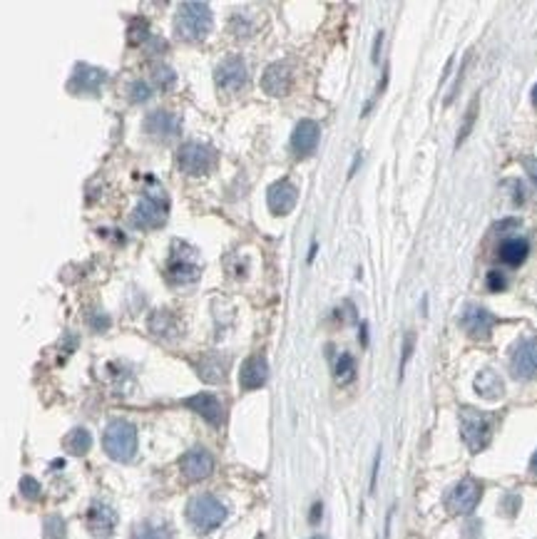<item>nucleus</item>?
Returning <instances> with one entry per match:
<instances>
[{
    "label": "nucleus",
    "mask_w": 537,
    "mask_h": 539,
    "mask_svg": "<svg viewBox=\"0 0 537 539\" xmlns=\"http://www.w3.org/2000/svg\"><path fill=\"white\" fill-rule=\"evenodd\" d=\"M483 497V485L475 483L473 477H465L455 487L448 492L446 497V507L453 512V515H470V512L478 507Z\"/></svg>",
    "instance_id": "423d86ee"
},
{
    "label": "nucleus",
    "mask_w": 537,
    "mask_h": 539,
    "mask_svg": "<svg viewBox=\"0 0 537 539\" xmlns=\"http://www.w3.org/2000/svg\"><path fill=\"white\" fill-rule=\"evenodd\" d=\"M378 465H381V453L376 455V462H373V472H371V489L376 487V477H378Z\"/></svg>",
    "instance_id": "e433bc0d"
},
{
    "label": "nucleus",
    "mask_w": 537,
    "mask_h": 539,
    "mask_svg": "<svg viewBox=\"0 0 537 539\" xmlns=\"http://www.w3.org/2000/svg\"><path fill=\"white\" fill-rule=\"evenodd\" d=\"M184 408L195 410L202 420H206L209 425H222L224 420V405L219 403V397L212 393H197V395L184 400Z\"/></svg>",
    "instance_id": "4468645a"
},
{
    "label": "nucleus",
    "mask_w": 537,
    "mask_h": 539,
    "mask_svg": "<svg viewBox=\"0 0 537 539\" xmlns=\"http://www.w3.org/2000/svg\"><path fill=\"white\" fill-rule=\"evenodd\" d=\"M246 65L241 57H227L214 73V82L222 92H236L246 85Z\"/></svg>",
    "instance_id": "9b49d317"
},
{
    "label": "nucleus",
    "mask_w": 537,
    "mask_h": 539,
    "mask_svg": "<svg viewBox=\"0 0 537 539\" xmlns=\"http://www.w3.org/2000/svg\"><path fill=\"white\" fill-rule=\"evenodd\" d=\"M45 539H65V519L60 515H50L45 519Z\"/></svg>",
    "instance_id": "c756f323"
},
{
    "label": "nucleus",
    "mask_w": 537,
    "mask_h": 539,
    "mask_svg": "<svg viewBox=\"0 0 537 539\" xmlns=\"http://www.w3.org/2000/svg\"><path fill=\"white\" fill-rule=\"evenodd\" d=\"M460 326L473 338H487L492 326H495V316L483 306H468L460 316Z\"/></svg>",
    "instance_id": "dca6fc26"
},
{
    "label": "nucleus",
    "mask_w": 537,
    "mask_h": 539,
    "mask_svg": "<svg viewBox=\"0 0 537 539\" xmlns=\"http://www.w3.org/2000/svg\"><path fill=\"white\" fill-rule=\"evenodd\" d=\"M381 45H383V33H378L376 47H373V63H378V52H381Z\"/></svg>",
    "instance_id": "4c0bfd02"
},
{
    "label": "nucleus",
    "mask_w": 537,
    "mask_h": 539,
    "mask_svg": "<svg viewBox=\"0 0 537 539\" xmlns=\"http://www.w3.org/2000/svg\"><path fill=\"white\" fill-rule=\"evenodd\" d=\"M149 328L155 335H162V338H174L177 335V318L167 311H160L149 318Z\"/></svg>",
    "instance_id": "a878e982"
},
{
    "label": "nucleus",
    "mask_w": 537,
    "mask_h": 539,
    "mask_svg": "<svg viewBox=\"0 0 537 539\" xmlns=\"http://www.w3.org/2000/svg\"><path fill=\"white\" fill-rule=\"evenodd\" d=\"M321 139V127L316 125L314 119H301L296 127H294V135H292V147L298 157H306L316 149Z\"/></svg>",
    "instance_id": "a211bd4d"
},
{
    "label": "nucleus",
    "mask_w": 537,
    "mask_h": 539,
    "mask_svg": "<svg viewBox=\"0 0 537 539\" xmlns=\"http://www.w3.org/2000/svg\"><path fill=\"white\" fill-rule=\"evenodd\" d=\"M527 251H530V244L525 238H508L500 246V261L508 264V266H520L527 259Z\"/></svg>",
    "instance_id": "4be33fe9"
},
{
    "label": "nucleus",
    "mask_w": 537,
    "mask_h": 539,
    "mask_svg": "<svg viewBox=\"0 0 537 539\" xmlns=\"http://www.w3.org/2000/svg\"><path fill=\"white\" fill-rule=\"evenodd\" d=\"M114 524H117V512L109 505H105V502H95L87 510V529L95 537H107L114 529Z\"/></svg>",
    "instance_id": "6ab92c4d"
},
{
    "label": "nucleus",
    "mask_w": 537,
    "mask_h": 539,
    "mask_svg": "<svg viewBox=\"0 0 537 539\" xmlns=\"http://www.w3.org/2000/svg\"><path fill=\"white\" fill-rule=\"evenodd\" d=\"M149 97H152V87L147 85V82H142V79H135L130 85V103L139 105V103H147Z\"/></svg>",
    "instance_id": "7c9ffc66"
},
{
    "label": "nucleus",
    "mask_w": 537,
    "mask_h": 539,
    "mask_svg": "<svg viewBox=\"0 0 537 539\" xmlns=\"http://www.w3.org/2000/svg\"><path fill=\"white\" fill-rule=\"evenodd\" d=\"M169 216V204L160 197L142 199L132 214V224L137 229H160Z\"/></svg>",
    "instance_id": "6e6552de"
},
{
    "label": "nucleus",
    "mask_w": 537,
    "mask_h": 539,
    "mask_svg": "<svg viewBox=\"0 0 537 539\" xmlns=\"http://www.w3.org/2000/svg\"><path fill=\"white\" fill-rule=\"evenodd\" d=\"M532 105L537 107V85H535V90H532Z\"/></svg>",
    "instance_id": "ea45409f"
},
{
    "label": "nucleus",
    "mask_w": 537,
    "mask_h": 539,
    "mask_svg": "<svg viewBox=\"0 0 537 539\" xmlns=\"http://www.w3.org/2000/svg\"><path fill=\"white\" fill-rule=\"evenodd\" d=\"M490 435H492V427L485 415L473 408L460 410V437H463V443L468 445L470 453L485 450L487 443H490Z\"/></svg>",
    "instance_id": "20e7f679"
},
{
    "label": "nucleus",
    "mask_w": 537,
    "mask_h": 539,
    "mask_svg": "<svg viewBox=\"0 0 537 539\" xmlns=\"http://www.w3.org/2000/svg\"><path fill=\"white\" fill-rule=\"evenodd\" d=\"M212 10L206 3H199V0H187L182 3L177 10V17H174V28H177V35L182 40H189V43H197V40H204L206 35L212 33Z\"/></svg>",
    "instance_id": "f257e3e1"
},
{
    "label": "nucleus",
    "mask_w": 537,
    "mask_h": 539,
    "mask_svg": "<svg viewBox=\"0 0 537 539\" xmlns=\"http://www.w3.org/2000/svg\"><path fill=\"white\" fill-rule=\"evenodd\" d=\"M525 167H527V172H530L532 182L537 184V162H535V159H525Z\"/></svg>",
    "instance_id": "c9c22d12"
},
{
    "label": "nucleus",
    "mask_w": 537,
    "mask_h": 539,
    "mask_svg": "<svg viewBox=\"0 0 537 539\" xmlns=\"http://www.w3.org/2000/svg\"><path fill=\"white\" fill-rule=\"evenodd\" d=\"M152 77H155V85L160 87L162 92L172 90V87H174V82H177V75H174V70L167 68V65H157V68L152 70Z\"/></svg>",
    "instance_id": "cd10ccee"
},
{
    "label": "nucleus",
    "mask_w": 537,
    "mask_h": 539,
    "mask_svg": "<svg viewBox=\"0 0 537 539\" xmlns=\"http://www.w3.org/2000/svg\"><path fill=\"white\" fill-rule=\"evenodd\" d=\"M413 348H416V333H406V338H403V358H400V378H403V370H406L408 360L413 356Z\"/></svg>",
    "instance_id": "473e14b6"
},
{
    "label": "nucleus",
    "mask_w": 537,
    "mask_h": 539,
    "mask_svg": "<svg viewBox=\"0 0 537 539\" xmlns=\"http://www.w3.org/2000/svg\"><path fill=\"white\" fill-rule=\"evenodd\" d=\"M485 284H487V291H503L508 281H505V276L500 271H490L485 278Z\"/></svg>",
    "instance_id": "72a5a7b5"
},
{
    "label": "nucleus",
    "mask_w": 537,
    "mask_h": 539,
    "mask_svg": "<svg viewBox=\"0 0 537 539\" xmlns=\"http://www.w3.org/2000/svg\"><path fill=\"white\" fill-rule=\"evenodd\" d=\"M510 370L517 381H532L537 378V338H525L517 343L510 358Z\"/></svg>",
    "instance_id": "0eeeda50"
},
{
    "label": "nucleus",
    "mask_w": 537,
    "mask_h": 539,
    "mask_svg": "<svg viewBox=\"0 0 537 539\" xmlns=\"http://www.w3.org/2000/svg\"><path fill=\"white\" fill-rule=\"evenodd\" d=\"M105 79H107L105 70L80 63V65H75L73 77H70L68 87H70L73 95H98L100 87L105 85Z\"/></svg>",
    "instance_id": "1a4fd4ad"
},
{
    "label": "nucleus",
    "mask_w": 537,
    "mask_h": 539,
    "mask_svg": "<svg viewBox=\"0 0 537 539\" xmlns=\"http://www.w3.org/2000/svg\"><path fill=\"white\" fill-rule=\"evenodd\" d=\"M103 448L114 462H132L137 455V427L127 420H112L103 435Z\"/></svg>",
    "instance_id": "f03ea898"
},
{
    "label": "nucleus",
    "mask_w": 537,
    "mask_h": 539,
    "mask_svg": "<svg viewBox=\"0 0 537 539\" xmlns=\"http://www.w3.org/2000/svg\"><path fill=\"white\" fill-rule=\"evenodd\" d=\"M177 165L184 174H192V176L206 174V172H212V167L217 165V152H214L209 144L187 142L179 147Z\"/></svg>",
    "instance_id": "39448f33"
},
{
    "label": "nucleus",
    "mask_w": 537,
    "mask_h": 539,
    "mask_svg": "<svg viewBox=\"0 0 537 539\" xmlns=\"http://www.w3.org/2000/svg\"><path fill=\"white\" fill-rule=\"evenodd\" d=\"M530 472L532 475H537V453L532 455V460H530Z\"/></svg>",
    "instance_id": "58836bf2"
},
{
    "label": "nucleus",
    "mask_w": 537,
    "mask_h": 539,
    "mask_svg": "<svg viewBox=\"0 0 537 539\" xmlns=\"http://www.w3.org/2000/svg\"><path fill=\"white\" fill-rule=\"evenodd\" d=\"M356 378V358L351 356V353H341L336 360V381L341 383V386H346V383H351Z\"/></svg>",
    "instance_id": "bb28decb"
},
{
    "label": "nucleus",
    "mask_w": 537,
    "mask_h": 539,
    "mask_svg": "<svg viewBox=\"0 0 537 539\" xmlns=\"http://www.w3.org/2000/svg\"><path fill=\"white\" fill-rule=\"evenodd\" d=\"M90 448H92V435L85 430V427H75V430L65 437V450H68L70 455H75V457L87 455Z\"/></svg>",
    "instance_id": "b1692460"
},
{
    "label": "nucleus",
    "mask_w": 537,
    "mask_h": 539,
    "mask_svg": "<svg viewBox=\"0 0 537 539\" xmlns=\"http://www.w3.org/2000/svg\"><path fill=\"white\" fill-rule=\"evenodd\" d=\"M20 494L28 497V500H38V497H40V483H38L35 477L25 475L23 480H20Z\"/></svg>",
    "instance_id": "2f4dec72"
},
{
    "label": "nucleus",
    "mask_w": 537,
    "mask_h": 539,
    "mask_svg": "<svg viewBox=\"0 0 537 539\" xmlns=\"http://www.w3.org/2000/svg\"><path fill=\"white\" fill-rule=\"evenodd\" d=\"M197 373L204 383H224L227 378V360L217 353H209L197 363Z\"/></svg>",
    "instance_id": "412c9836"
},
{
    "label": "nucleus",
    "mask_w": 537,
    "mask_h": 539,
    "mask_svg": "<svg viewBox=\"0 0 537 539\" xmlns=\"http://www.w3.org/2000/svg\"><path fill=\"white\" fill-rule=\"evenodd\" d=\"M179 470L187 480L192 483H199V480H206V477L214 472V457L209 450L204 448H195L189 450V453L182 455V460H179Z\"/></svg>",
    "instance_id": "9d476101"
},
{
    "label": "nucleus",
    "mask_w": 537,
    "mask_h": 539,
    "mask_svg": "<svg viewBox=\"0 0 537 539\" xmlns=\"http://www.w3.org/2000/svg\"><path fill=\"white\" fill-rule=\"evenodd\" d=\"M199 266L195 261H187V259H172L169 264V278L174 284H192L199 278Z\"/></svg>",
    "instance_id": "5701e85b"
},
{
    "label": "nucleus",
    "mask_w": 537,
    "mask_h": 539,
    "mask_svg": "<svg viewBox=\"0 0 537 539\" xmlns=\"http://www.w3.org/2000/svg\"><path fill=\"white\" fill-rule=\"evenodd\" d=\"M268 381V363L262 353H254L241 363L239 370V386L241 390H259Z\"/></svg>",
    "instance_id": "ddd939ff"
},
{
    "label": "nucleus",
    "mask_w": 537,
    "mask_h": 539,
    "mask_svg": "<svg viewBox=\"0 0 537 539\" xmlns=\"http://www.w3.org/2000/svg\"><path fill=\"white\" fill-rule=\"evenodd\" d=\"M475 114H478V97H475L473 103H470L468 112H465V122H463V127H460V132H457L455 147H460V144H463L465 139H468L470 130H473V125H475Z\"/></svg>",
    "instance_id": "c85d7f7f"
},
{
    "label": "nucleus",
    "mask_w": 537,
    "mask_h": 539,
    "mask_svg": "<svg viewBox=\"0 0 537 539\" xmlns=\"http://www.w3.org/2000/svg\"><path fill=\"white\" fill-rule=\"evenodd\" d=\"M296 199H298V192L289 179H279V182L271 184L266 192V204L276 216L289 214V211L296 206Z\"/></svg>",
    "instance_id": "f8f14e48"
},
{
    "label": "nucleus",
    "mask_w": 537,
    "mask_h": 539,
    "mask_svg": "<svg viewBox=\"0 0 537 539\" xmlns=\"http://www.w3.org/2000/svg\"><path fill=\"white\" fill-rule=\"evenodd\" d=\"M179 130H182V119L169 109H157V112H149L144 117V132L160 137V139H169V137L179 135Z\"/></svg>",
    "instance_id": "2eb2a0df"
},
{
    "label": "nucleus",
    "mask_w": 537,
    "mask_h": 539,
    "mask_svg": "<svg viewBox=\"0 0 537 539\" xmlns=\"http://www.w3.org/2000/svg\"><path fill=\"white\" fill-rule=\"evenodd\" d=\"M130 539H174V532L165 522H142L132 529Z\"/></svg>",
    "instance_id": "393cba45"
},
{
    "label": "nucleus",
    "mask_w": 537,
    "mask_h": 539,
    "mask_svg": "<svg viewBox=\"0 0 537 539\" xmlns=\"http://www.w3.org/2000/svg\"><path fill=\"white\" fill-rule=\"evenodd\" d=\"M475 390H478V395L485 397V400H500L505 395V383L495 370L485 368L475 378Z\"/></svg>",
    "instance_id": "aec40b11"
},
{
    "label": "nucleus",
    "mask_w": 537,
    "mask_h": 539,
    "mask_svg": "<svg viewBox=\"0 0 537 539\" xmlns=\"http://www.w3.org/2000/svg\"><path fill=\"white\" fill-rule=\"evenodd\" d=\"M227 515H229L227 507H224L222 500H217L214 494H197V497H192L187 505L189 524L202 534L214 532L217 527H222Z\"/></svg>",
    "instance_id": "7ed1b4c3"
},
{
    "label": "nucleus",
    "mask_w": 537,
    "mask_h": 539,
    "mask_svg": "<svg viewBox=\"0 0 537 539\" xmlns=\"http://www.w3.org/2000/svg\"><path fill=\"white\" fill-rule=\"evenodd\" d=\"M292 87V68L286 63L268 65L266 73L262 75V90L271 97H281Z\"/></svg>",
    "instance_id": "f3484780"
},
{
    "label": "nucleus",
    "mask_w": 537,
    "mask_h": 539,
    "mask_svg": "<svg viewBox=\"0 0 537 539\" xmlns=\"http://www.w3.org/2000/svg\"><path fill=\"white\" fill-rule=\"evenodd\" d=\"M321 510H324V507H321V502H316V505L311 507V517H309V522H311V524H316V522L321 519Z\"/></svg>",
    "instance_id": "f704fd0d"
}]
</instances>
